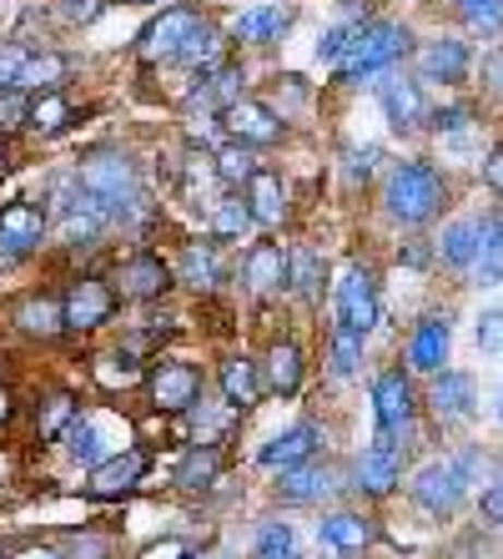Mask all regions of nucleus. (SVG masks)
<instances>
[{
  "label": "nucleus",
  "mask_w": 503,
  "mask_h": 559,
  "mask_svg": "<svg viewBox=\"0 0 503 559\" xmlns=\"http://www.w3.org/2000/svg\"><path fill=\"white\" fill-rule=\"evenodd\" d=\"M408 46H414V36H408V26H398V21H362L333 71H337V81L383 76V71H393V66L408 56Z\"/></svg>",
  "instance_id": "obj_1"
},
{
  "label": "nucleus",
  "mask_w": 503,
  "mask_h": 559,
  "mask_svg": "<svg viewBox=\"0 0 503 559\" xmlns=\"http://www.w3.org/2000/svg\"><path fill=\"white\" fill-rule=\"evenodd\" d=\"M383 207H387V217L403 222V227H423V222L443 207V177L428 167V162H403V167L387 171Z\"/></svg>",
  "instance_id": "obj_2"
},
{
  "label": "nucleus",
  "mask_w": 503,
  "mask_h": 559,
  "mask_svg": "<svg viewBox=\"0 0 503 559\" xmlns=\"http://www.w3.org/2000/svg\"><path fill=\"white\" fill-rule=\"evenodd\" d=\"M81 187H86L96 202H101L111 217H131V207L142 202V187H136V167H131L121 152H91L81 162Z\"/></svg>",
  "instance_id": "obj_3"
},
{
  "label": "nucleus",
  "mask_w": 503,
  "mask_h": 559,
  "mask_svg": "<svg viewBox=\"0 0 503 559\" xmlns=\"http://www.w3.org/2000/svg\"><path fill=\"white\" fill-rule=\"evenodd\" d=\"M51 202H56V217H61V237L71 248H91L106 233V222H111V212L81 187V177H61L51 187Z\"/></svg>",
  "instance_id": "obj_4"
},
{
  "label": "nucleus",
  "mask_w": 503,
  "mask_h": 559,
  "mask_svg": "<svg viewBox=\"0 0 503 559\" xmlns=\"http://www.w3.org/2000/svg\"><path fill=\"white\" fill-rule=\"evenodd\" d=\"M468 484H474V474H468L464 454L458 459H433V464H423L414 474V499L428 509V514H453V509L464 504Z\"/></svg>",
  "instance_id": "obj_5"
},
{
  "label": "nucleus",
  "mask_w": 503,
  "mask_h": 559,
  "mask_svg": "<svg viewBox=\"0 0 503 559\" xmlns=\"http://www.w3.org/2000/svg\"><path fill=\"white\" fill-rule=\"evenodd\" d=\"M196 26H202V15H196L192 5H167V11L142 31L136 51H142V61H152V66L156 61H181V51H187V40L196 36Z\"/></svg>",
  "instance_id": "obj_6"
},
{
  "label": "nucleus",
  "mask_w": 503,
  "mask_h": 559,
  "mask_svg": "<svg viewBox=\"0 0 503 559\" xmlns=\"http://www.w3.org/2000/svg\"><path fill=\"white\" fill-rule=\"evenodd\" d=\"M333 308H337V328H352V333H373L378 323V287H373V273L352 262L348 273L337 277L333 287Z\"/></svg>",
  "instance_id": "obj_7"
},
{
  "label": "nucleus",
  "mask_w": 503,
  "mask_h": 559,
  "mask_svg": "<svg viewBox=\"0 0 503 559\" xmlns=\"http://www.w3.org/2000/svg\"><path fill=\"white\" fill-rule=\"evenodd\" d=\"M40 237H46V207H36V202H11V207L0 212V267L26 262L31 252L40 248Z\"/></svg>",
  "instance_id": "obj_8"
},
{
  "label": "nucleus",
  "mask_w": 503,
  "mask_h": 559,
  "mask_svg": "<svg viewBox=\"0 0 503 559\" xmlns=\"http://www.w3.org/2000/svg\"><path fill=\"white\" fill-rule=\"evenodd\" d=\"M65 328H76V333H91V328L111 323V312H117V287H106L101 277H81L71 283L65 293Z\"/></svg>",
  "instance_id": "obj_9"
},
{
  "label": "nucleus",
  "mask_w": 503,
  "mask_h": 559,
  "mask_svg": "<svg viewBox=\"0 0 503 559\" xmlns=\"http://www.w3.org/2000/svg\"><path fill=\"white\" fill-rule=\"evenodd\" d=\"M414 383L403 368H387V373L373 378V414H378V429L383 433H403L414 424Z\"/></svg>",
  "instance_id": "obj_10"
},
{
  "label": "nucleus",
  "mask_w": 503,
  "mask_h": 559,
  "mask_svg": "<svg viewBox=\"0 0 503 559\" xmlns=\"http://www.w3.org/2000/svg\"><path fill=\"white\" fill-rule=\"evenodd\" d=\"M146 389H152V404L161 414H187L202 399V373L192 364H156L152 378H146Z\"/></svg>",
  "instance_id": "obj_11"
},
{
  "label": "nucleus",
  "mask_w": 503,
  "mask_h": 559,
  "mask_svg": "<svg viewBox=\"0 0 503 559\" xmlns=\"http://www.w3.org/2000/svg\"><path fill=\"white\" fill-rule=\"evenodd\" d=\"M221 121H227V136H232V142H247V146H277L283 142V117H277L272 106L252 102V96H242V102L227 106Z\"/></svg>",
  "instance_id": "obj_12"
},
{
  "label": "nucleus",
  "mask_w": 503,
  "mask_h": 559,
  "mask_svg": "<svg viewBox=\"0 0 503 559\" xmlns=\"http://www.w3.org/2000/svg\"><path fill=\"white\" fill-rule=\"evenodd\" d=\"M474 404H478V383L468 373H458V368L433 373L428 408H433V418H439V424H464V418H474Z\"/></svg>",
  "instance_id": "obj_13"
},
{
  "label": "nucleus",
  "mask_w": 503,
  "mask_h": 559,
  "mask_svg": "<svg viewBox=\"0 0 503 559\" xmlns=\"http://www.w3.org/2000/svg\"><path fill=\"white\" fill-rule=\"evenodd\" d=\"M146 468H152L146 449H127V454H117V459H106V464L91 468V484H86V489L96 499H121V495H131V489L146 479Z\"/></svg>",
  "instance_id": "obj_14"
},
{
  "label": "nucleus",
  "mask_w": 503,
  "mask_h": 559,
  "mask_svg": "<svg viewBox=\"0 0 503 559\" xmlns=\"http://www.w3.org/2000/svg\"><path fill=\"white\" fill-rule=\"evenodd\" d=\"M352 474H358L362 495H393V484L403 479V454H398V443H393V433H383L373 449H362Z\"/></svg>",
  "instance_id": "obj_15"
},
{
  "label": "nucleus",
  "mask_w": 503,
  "mask_h": 559,
  "mask_svg": "<svg viewBox=\"0 0 503 559\" xmlns=\"http://www.w3.org/2000/svg\"><path fill=\"white\" fill-rule=\"evenodd\" d=\"M448 343H453V328L448 318H423V323L414 328V338H408V368L414 373H443V364H448Z\"/></svg>",
  "instance_id": "obj_16"
},
{
  "label": "nucleus",
  "mask_w": 503,
  "mask_h": 559,
  "mask_svg": "<svg viewBox=\"0 0 503 559\" xmlns=\"http://www.w3.org/2000/svg\"><path fill=\"white\" fill-rule=\"evenodd\" d=\"M117 283H121V298L152 302V298H161V293L171 287V267H167L161 258H156V252H136V258L121 262Z\"/></svg>",
  "instance_id": "obj_17"
},
{
  "label": "nucleus",
  "mask_w": 503,
  "mask_h": 559,
  "mask_svg": "<svg viewBox=\"0 0 503 559\" xmlns=\"http://www.w3.org/2000/svg\"><path fill=\"white\" fill-rule=\"evenodd\" d=\"M468 61H474V56H468L464 40L439 36L418 51V81H443V86H453V81L468 76Z\"/></svg>",
  "instance_id": "obj_18"
},
{
  "label": "nucleus",
  "mask_w": 503,
  "mask_h": 559,
  "mask_svg": "<svg viewBox=\"0 0 503 559\" xmlns=\"http://www.w3.org/2000/svg\"><path fill=\"white\" fill-rule=\"evenodd\" d=\"M378 102H383L387 127H393V131H414L418 121L428 117L423 86H418V81H408V76H387L383 86H378Z\"/></svg>",
  "instance_id": "obj_19"
},
{
  "label": "nucleus",
  "mask_w": 503,
  "mask_h": 559,
  "mask_svg": "<svg viewBox=\"0 0 503 559\" xmlns=\"http://www.w3.org/2000/svg\"><path fill=\"white\" fill-rule=\"evenodd\" d=\"M318 443H323V433H318V424H292L287 433H277L272 443H262V464L267 468H297V464H308L312 454H318Z\"/></svg>",
  "instance_id": "obj_20"
},
{
  "label": "nucleus",
  "mask_w": 503,
  "mask_h": 559,
  "mask_svg": "<svg viewBox=\"0 0 503 559\" xmlns=\"http://www.w3.org/2000/svg\"><path fill=\"white\" fill-rule=\"evenodd\" d=\"M232 102H242V71L237 66H217V71H202V86L192 92L187 111H227Z\"/></svg>",
  "instance_id": "obj_21"
},
{
  "label": "nucleus",
  "mask_w": 503,
  "mask_h": 559,
  "mask_svg": "<svg viewBox=\"0 0 503 559\" xmlns=\"http://www.w3.org/2000/svg\"><path fill=\"white\" fill-rule=\"evenodd\" d=\"M247 207H252V217L262 222V227H277V222L287 217V192H283V177L267 167L252 171V182H247Z\"/></svg>",
  "instance_id": "obj_22"
},
{
  "label": "nucleus",
  "mask_w": 503,
  "mask_h": 559,
  "mask_svg": "<svg viewBox=\"0 0 503 559\" xmlns=\"http://www.w3.org/2000/svg\"><path fill=\"white\" fill-rule=\"evenodd\" d=\"M242 273L252 293H277V287H287V252L277 242H258V248L247 252Z\"/></svg>",
  "instance_id": "obj_23"
},
{
  "label": "nucleus",
  "mask_w": 503,
  "mask_h": 559,
  "mask_svg": "<svg viewBox=\"0 0 503 559\" xmlns=\"http://www.w3.org/2000/svg\"><path fill=\"white\" fill-rule=\"evenodd\" d=\"M373 520H362V514H327L323 524H318V539H323L327 549H343V555H352V549H368L373 545Z\"/></svg>",
  "instance_id": "obj_24"
},
{
  "label": "nucleus",
  "mask_w": 503,
  "mask_h": 559,
  "mask_svg": "<svg viewBox=\"0 0 503 559\" xmlns=\"http://www.w3.org/2000/svg\"><path fill=\"white\" fill-rule=\"evenodd\" d=\"M478 248H483V227L474 217L443 227V237H439V258L448 267H478Z\"/></svg>",
  "instance_id": "obj_25"
},
{
  "label": "nucleus",
  "mask_w": 503,
  "mask_h": 559,
  "mask_svg": "<svg viewBox=\"0 0 503 559\" xmlns=\"http://www.w3.org/2000/svg\"><path fill=\"white\" fill-rule=\"evenodd\" d=\"M287 26H292V11H287V5H252V11H242L232 21V36L237 40H272V36H283Z\"/></svg>",
  "instance_id": "obj_26"
},
{
  "label": "nucleus",
  "mask_w": 503,
  "mask_h": 559,
  "mask_svg": "<svg viewBox=\"0 0 503 559\" xmlns=\"http://www.w3.org/2000/svg\"><path fill=\"white\" fill-rule=\"evenodd\" d=\"M258 393H262L258 364H247V358H232V364H221V399H227L237 414L258 404Z\"/></svg>",
  "instance_id": "obj_27"
},
{
  "label": "nucleus",
  "mask_w": 503,
  "mask_h": 559,
  "mask_svg": "<svg viewBox=\"0 0 503 559\" xmlns=\"http://www.w3.org/2000/svg\"><path fill=\"white\" fill-rule=\"evenodd\" d=\"M15 328L21 333H40V338H56L65 328V302L56 298H26L15 308Z\"/></svg>",
  "instance_id": "obj_28"
},
{
  "label": "nucleus",
  "mask_w": 503,
  "mask_h": 559,
  "mask_svg": "<svg viewBox=\"0 0 503 559\" xmlns=\"http://www.w3.org/2000/svg\"><path fill=\"white\" fill-rule=\"evenodd\" d=\"M297 383H302V348H297V343H272L267 389L277 393V399H287V393H297Z\"/></svg>",
  "instance_id": "obj_29"
},
{
  "label": "nucleus",
  "mask_w": 503,
  "mask_h": 559,
  "mask_svg": "<svg viewBox=\"0 0 503 559\" xmlns=\"http://www.w3.org/2000/svg\"><path fill=\"white\" fill-rule=\"evenodd\" d=\"M327 489H333V474L327 468H318L308 459V464H297L283 474V499H292V504H308V499H323Z\"/></svg>",
  "instance_id": "obj_30"
},
{
  "label": "nucleus",
  "mask_w": 503,
  "mask_h": 559,
  "mask_svg": "<svg viewBox=\"0 0 503 559\" xmlns=\"http://www.w3.org/2000/svg\"><path fill=\"white\" fill-rule=\"evenodd\" d=\"M177 273H181V283H192V287H212V283L221 277L217 248H212V242H187V248H181Z\"/></svg>",
  "instance_id": "obj_31"
},
{
  "label": "nucleus",
  "mask_w": 503,
  "mask_h": 559,
  "mask_svg": "<svg viewBox=\"0 0 503 559\" xmlns=\"http://www.w3.org/2000/svg\"><path fill=\"white\" fill-rule=\"evenodd\" d=\"M287 287H292L297 298H318V287H323V258H318V248L287 252Z\"/></svg>",
  "instance_id": "obj_32"
},
{
  "label": "nucleus",
  "mask_w": 503,
  "mask_h": 559,
  "mask_svg": "<svg viewBox=\"0 0 503 559\" xmlns=\"http://www.w3.org/2000/svg\"><path fill=\"white\" fill-rule=\"evenodd\" d=\"M217 468H221L217 443H196L192 454L177 464V484H181V489H207V484L217 479Z\"/></svg>",
  "instance_id": "obj_33"
},
{
  "label": "nucleus",
  "mask_w": 503,
  "mask_h": 559,
  "mask_svg": "<svg viewBox=\"0 0 503 559\" xmlns=\"http://www.w3.org/2000/svg\"><path fill=\"white\" fill-rule=\"evenodd\" d=\"M65 81V56H56V51H31L26 56V71H21V92H56Z\"/></svg>",
  "instance_id": "obj_34"
},
{
  "label": "nucleus",
  "mask_w": 503,
  "mask_h": 559,
  "mask_svg": "<svg viewBox=\"0 0 503 559\" xmlns=\"http://www.w3.org/2000/svg\"><path fill=\"white\" fill-rule=\"evenodd\" d=\"M483 227V248H478V273L483 283H503V217L489 212V217L478 222Z\"/></svg>",
  "instance_id": "obj_35"
},
{
  "label": "nucleus",
  "mask_w": 503,
  "mask_h": 559,
  "mask_svg": "<svg viewBox=\"0 0 503 559\" xmlns=\"http://www.w3.org/2000/svg\"><path fill=\"white\" fill-rule=\"evenodd\" d=\"M181 66H192V71H217V66H221V31L212 26V21H202V26H196V36L187 40Z\"/></svg>",
  "instance_id": "obj_36"
},
{
  "label": "nucleus",
  "mask_w": 503,
  "mask_h": 559,
  "mask_svg": "<svg viewBox=\"0 0 503 559\" xmlns=\"http://www.w3.org/2000/svg\"><path fill=\"white\" fill-rule=\"evenodd\" d=\"M252 207H247L242 197H217V202H212V237H242L247 227H252Z\"/></svg>",
  "instance_id": "obj_37"
},
{
  "label": "nucleus",
  "mask_w": 503,
  "mask_h": 559,
  "mask_svg": "<svg viewBox=\"0 0 503 559\" xmlns=\"http://www.w3.org/2000/svg\"><path fill=\"white\" fill-rule=\"evenodd\" d=\"M65 449H71V459H81V464H101V439H96V424H91V418H71V424H65Z\"/></svg>",
  "instance_id": "obj_38"
},
{
  "label": "nucleus",
  "mask_w": 503,
  "mask_h": 559,
  "mask_svg": "<svg viewBox=\"0 0 503 559\" xmlns=\"http://www.w3.org/2000/svg\"><path fill=\"white\" fill-rule=\"evenodd\" d=\"M217 171H221V182L237 187V182H252V171H258V156H252V146L247 142H227L217 152Z\"/></svg>",
  "instance_id": "obj_39"
},
{
  "label": "nucleus",
  "mask_w": 503,
  "mask_h": 559,
  "mask_svg": "<svg viewBox=\"0 0 503 559\" xmlns=\"http://www.w3.org/2000/svg\"><path fill=\"white\" fill-rule=\"evenodd\" d=\"M362 364V333L333 323V378H352Z\"/></svg>",
  "instance_id": "obj_40"
},
{
  "label": "nucleus",
  "mask_w": 503,
  "mask_h": 559,
  "mask_svg": "<svg viewBox=\"0 0 503 559\" xmlns=\"http://www.w3.org/2000/svg\"><path fill=\"white\" fill-rule=\"evenodd\" d=\"M65 117H71V106H65L61 92H36V102H31V127L36 131H61Z\"/></svg>",
  "instance_id": "obj_41"
},
{
  "label": "nucleus",
  "mask_w": 503,
  "mask_h": 559,
  "mask_svg": "<svg viewBox=\"0 0 503 559\" xmlns=\"http://www.w3.org/2000/svg\"><path fill=\"white\" fill-rule=\"evenodd\" d=\"M458 15H464L478 36L503 31V0H458Z\"/></svg>",
  "instance_id": "obj_42"
},
{
  "label": "nucleus",
  "mask_w": 503,
  "mask_h": 559,
  "mask_svg": "<svg viewBox=\"0 0 503 559\" xmlns=\"http://www.w3.org/2000/svg\"><path fill=\"white\" fill-rule=\"evenodd\" d=\"M258 559H297V534H292V524H262V534H258Z\"/></svg>",
  "instance_id": "obj_43"
},
{
  "label": "nucleus",
  "mask_w": 503,
  "mask_h": 559,
  "mask_svg": "<svg viewBox=\"0 0 503 559\" xmlns=\"http://www.w3.org/2000/svg\"><path fill=\"white\" fill-rule=\"evenodd\" d=\"M31 127V102L21 96V86H0V136Z\"/></svg>",
  "instance_id": "obj_44"
},
{
  "label": "nucleus",
  "mask_w": 503,
  "mask_h": 559,
  "mask_svg": "<svg viewBox=\"0 0 503 559\" xmlns=\"http://www.w3.org/2000/svg\"><path fill=\"white\" fill-rule=\"evenodd\" d=\"M96 378H101L106 389H127V383H136V378H142V368H136V358H131V353H111V358H101V364H96Z\"/></svg>",
  "instance_id": "obj_45"
},
{
  "label": "nucleus",
  "mask_w": 503,
  "mask_h": 559,
  "mask_svg": "<svg viewBox=\"0 0 503 559\" xmlns=\"http://www.w3.org/2000/svg\"><path fill=\"white\" fill-rule=\"evenodd\" d=\"M76 418V404L65 399V393H56V399H46V408H40V439H61L65 424Z\"/></svg>",
  "instance_id": "obj_46"
},
{
  "label": "nucleus",
  "mask_w": 503,
  "mask_h": 559,
  "mask_svg": "<svg viewBox=\"0 0 503 559\" xmlns=\"http://www.w3.org/2000/svg\"><path fill=\"white\" fill-rule=\"evenodd\" d=\"M478 348L503 353V308H489L478 318Z\"/></svg>",
  "instance_id": "obj_47"
},
{
  "label": "nucleus",
  "mask_w": 503,
  "mask_h": 559,
  "mask_svg": "<svg viewBox=\"0 0 503 559\" xmlns=\"http://www.w3.org/2000/svg\"><path fill=\"white\" fill-rule=\"evenodd\" d=\"M26 56H31V51H21V46H0V86H21Z\"/></svg>",
  "instance_id": "obj_48"
},
{
  "label": "nucleus",
  "mask_w": 503,
  "mask_h": 559,
  "mask_svg": "<svg viewBox=\"0 0 503 559\" xmlns=\"http://www.w3.org/2000/svg\"><path fill=\"white\" fill-rule=\"evenodd\" d=\"M96 11H101V0H61V15L71 21V26H86V21H96Z\"/></svg>",
  "instance_id": "obj_49"
},
{
  "label": "nucleus",
  "mask_w": 503,
  "mask_h": 559,
  "mask_svg": "<svg viewBox=\"0 0 503 559\" xmlns=\"http://www.w3.org/2000/svg\"><path fill=\"white\" fill-rule=\"evenodd\" d=\"M373 162H378V146H352L348 152V182H362V177H368V171H373Z\"/></svg>",
  "instance_id": "obj_50"
},
{
  "label": "nucleus",
  "mask_w": 503,
  "mask_h": 559,
  "mask_svg": "<svg viewBox=\"0 0 503 559\" xmlns=\"http://www.w3.org/2000/svg\"><path fill=\"white\" fill-rule=\"evenodd\" d=\"M483 520H489V524H503V474L489 484V489H483Z\"/></svg>",
  "instance_id": "obj_51"
},
{
  "label": "nucleus",
  "mask_w": 503,
  "mask_h": 559,
  "mask_svg": "<svg viewBox=\"0 0 503 559\" xmlns=\"http://www.w3.org/2000/svg\"><path fill=\"white\" fill-rule=\"evenodd\" d=\"M464 127H468V111H464V106H448V111L439 106V111H433V131H439V136H443V131H464Z\"/></svg>",
  "instance_id": "obj_52"
},
{
  "label": "nucleus",
  "mask_w": 503,
  "mask_h": 559,
  "mask_svg": "<svg viewBox=\"0 0 503 559\" xmlns=\"http://www.w3.org/2000/svg\"><path fill=\"white\" fill-rule=\"evenodd\" d=\"M71 559H106V539H96V534H76V539H71Z\"/></svg>",
  "instance_id": "obj_53"
},
{
  "label": "nucleus",
  "mask_w": 503,
  "mask_h": 559,
  "mask_svg": "<svg viewBox=\"0 0 503 559\" xmlns=\"http://www.w3.org/2000/svg\"><path fill=\"white\" fill-rule=\"evenodd\" d=\"M483 182H489L493 192H503V146H493L489 162H483Z\"/></svg>",
  "instance_id": "obj_54"
},
{
  "label": "nucleus",
  "mask_w": 503,
  "mask_h": 559,
  "mask_svg": "<svg viewBox=\"0 0 503 559\" xmlns=\"http://www.w3.org/2000/svg\"><path fill=\"white\" fill-rule=\"evenodd\" d=\"M483 76H489L493 92H503V51H489V61H483Z\"/></svg>",
  "instance_id": "obj_55"
},
{
  "label": "nucleus",
  "mask_w": 503,
  "mask_h": 559,
  "mask_svg": "<svg viewBox=\"0 0 503 559\" xmlns=\"http://www.w3.org/2000/svg\"><path fill=\"white\" fill-rule=\"evenodd\" d=\"M15 559H65L61 549H51V545H36V549H21Z\"/></svg>",
  "instance_id": "obj_56"
},
{
  "label": "nucleus",
  "mask_w": 503,
  "mask_h": 559,
  "mask_svg": "<svg viewBox=\"0 0 503 559\" xmlns=\"http://www.w3.org/2000/svg\"><path fill=\"white\" fill-rule=\"evenodd\" d=\"M5 418H11V393L0 389V424H5Z\"/></svg>",
  "instance_id": "obj_57"
},
{
  "label": "nucleus",
  "mask_w": 503,
  "mask_h": 559,
  "mask_svg": "<svg viewBox=\"0 0 503 559\" xmlns=\"http://www.w3.org/2000/svg\"><path fill=\"white\" fill-rule=\"evenodd\" d=\"M131 5H152V0H131Z\"/></svg>",
  "instance_id": "obj_58"
},
{
  "label": "nucleus",
  "mask_w": 503,
  "mask_h": 559,
  "mask_svg": "<svg viewBox=\"0 0 503 559\" xmlns=\"http://www.w3.org/2000/svg\"><path fill=\"white\" fill-rule=\"evenodd\" d=\"M499 418H503V399H499Z\"/></svg>",
  "instance_id": "obj_59"
},
{
  "label": "nucleus",
  "mask_w": 503,
  "mask_h": 559,
  "mask_svg": "<svg viewBox=\"0 0 503 559\" xmlns=\"http://www.w3.org/2000/svg\"><path fill=\"white\" fill-rule=\"evenodd\" d=\"M0 162H5V146H0Z\"/></svg>",
  "instance_id": "obj_60"
}]
</instances>
